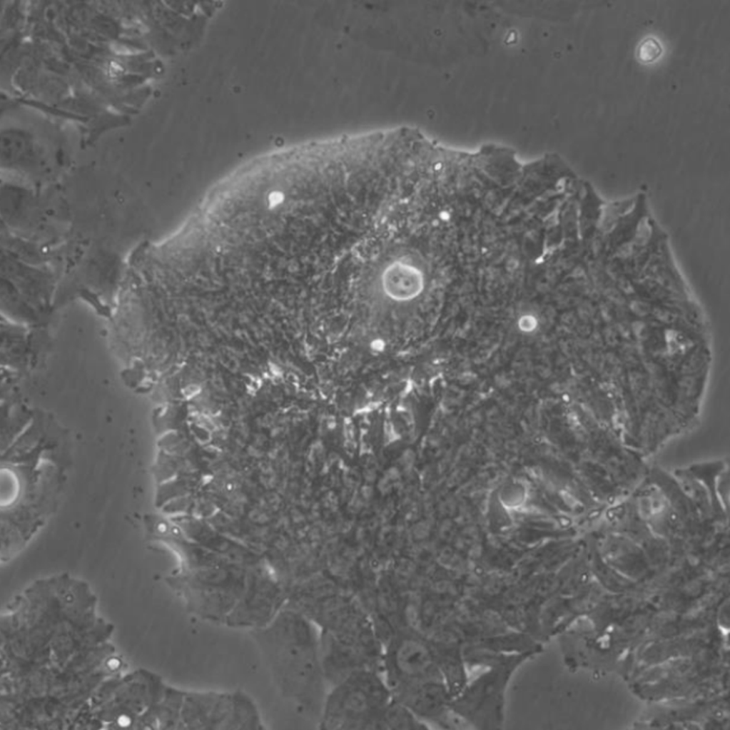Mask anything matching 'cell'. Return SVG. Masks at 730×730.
<instances>
[{
  "mask_svg": "<svg viewBox=\"0 0 730 730\" xmlns=\"http://www.w3.org/2000/svg\"><path fill=\"white\" fill-rule=\"evenodd\" d=\"M255 638L265 654L283 691L299 697L310 686L317 671L314 630L302 613L286 607Z\"/></svg>",
  "mask_w": 730,
  "mask_h": 730,
  "instance_id": "6da1fadb",
  "label": "cell"
},
{
  "mask_svg": "<svg viewBox=\"0 0 730 730\" xmlns=\"http://www.w3.org/2000/svg\"><path fill=\"white\" fill-rule=\"evenodd\" d=\"M541 651L492 653L464 650L465 662L482 664L487 670L467 683L451 699L450 711L477 729H500L503 725L507 684L516 669Z\"/></svg>",
  "mask_w": 730,
  "mask_h": 730,
  "instance_id": "7a4b0ae2",
  "label": "cell"
},
{
  "mask_svg": "<svg viewBox=\"0 0 730 730\" xmlns=\"http://www.w3.org/2000/svg\"><path fill=\"white\" fill-rule=\"evenodd\" d=\"M388 692L376 676L353 671L331 694L325 707L329 725H370L387 704Z\"/></svg>",
  "mask_w": 730,
  "mask_h": 730,
  "instance_id": "3957f363",
  "label": "cell"
},
{
  "mask_svg": "<svg viewBox=\"0 0 730 730\" xmlns=\"http://www.w3.org/2000/svg\"><path fill=\"white\" fill-rule=\"evenodd\" d=\"M245 585L244 577L208 570L198 573L189 581L177 583L176 588L192 613L207 621L225 623Z\"/></svg>",
  "mask_w": 730,
  "mask_h": 730,
  "instance_id": "277c9868",
  "label": "cell"
},
{
  "mask_svg": "<svg viewBox=\"0 0 730 730\" xmlns=\"http://www.w3.org/2000/svg\"><path fill=\"white\" fill-rule=\"evenodd\" d=\"M288 597L287 590L274 579H252L246 582L243 595L225 624L234 628H263L283 608Z\"/></svg>",
  "mask_w": 730,
  "mask_h": 730,
  "instance_id": "5b68a950",
  "label": "cell"
},
{
  "mask_svg": "<svg viewBox=\"0 0 730 730\" xmlns=\"http://www.w3.org/2000/svg\"><path fill=\"white\" fill-rule=\"evenodd\" d=\"M387 663L392 681L401 689L443 679L432 649L415 637L405 636L395 640L389 650Z\"/></svg>",
  "mask_w": 730,
  "mask_h": 730,
  "instance_id": "8992f818",
  "label": "cell"
},
{
  "mask_svg": "<svg viewBox=\"0 0 730 730\" xmlns=\"http://www.w3.org/2000/svg\"><path fill=\"white\" fill-rule=\"evenodd\" d=\"M232 706V693L186 691L181 710L184 729H227Z\"/></svg>",
  "mask_w": 730,
  "mask_h": 730,
  "instance_id": "52a82bcc",
  "label": "cell"
},
{
  "mask_svg": "<svg viewBox=\"0 0 730 730\" xmlns=\"http://www.w3.org/2000/svg\"><path fill=\"white\" fill-rule=\"evenodd\" d=\"M442 679H435L400 689V702L417 716L438 719L450 711L452 699Z\"/></svg>",
  "mask_w": 730,
  "mask_h": 730,
  "instance_id": "ba28073f",
  "label": "cell"
},
{
  "mask_svg": "<svg viewBox=\"0 0 730 730\" xmlns=\"http://www.w3.org/2000/svg\"><path fill=\"white\" fill-rule=\"evenodd\" d=\"M233 706L227 729H263L259 711L253 699L246 694L232 693Z\"/></svg>",
  "mask_w": 730,
  "mask_h": 730,
  "instance_id": "9c48e42d",
  "label": "cell"
},
{
  "mask_svg": "<svg viewBox=\"0 0 730 730\" xmlns=\"http://www.w3.org/2000/svg\"><path fill=\"white\" fill-rule=\"evenodd\" d=\"M185 692L178 689L168 688L162 706V724L169 729H184L181 719V710Z\"/></svg>",
  "mask_w": 730,
  "mask_h": 730,
  "instance_id": "30bf717a",
  "label": "cell"
},
{
  "mask_svg": "<svg viewBox=\"0 0 730 730\" xmlns=\"http://www.w3.org/2000/svg\"><path fill=\"white\" fill-rule=\"evenodd\" d=\"M27 141L24 133L8 131L1 134V156L6 161L14 159L26 150Z\"/></svg>",
  "mask_w": 730,
  "mask_h": 730,
  "instance_id": "8fae6325",
  "label": "cell"
},
{
  "mask_svg": "<svg viewBox=\"0 0 730 730\" xmlns=\"http://www.w3.org/2000/svg\"><path fill=\"white\" fill-rule=\"evenodd\" d=\"M661 53L659 42L652 38L644 39L638 47L637 56L643 62H652Z\"/></svg>",
  "mask_w": 730,
  "mask_h": 730,
  "instance_id": "7c38bea8",
  "label": "cell"
},
{
  "mask_svg": "<svg viewBox=\"0 0 730 730\" xmlns=\"http://www.w3.org/2000/svg\"><path fill=\"white\" fill-rule=\"evenodd\" d=\"M282 199V197L278 193H273L269 196V203L270 206H274L279 203Z\"/></svg>",
  "mask_w": 730,
  "mask_h": 730,
  "instance_id": "4fadbf2b",
  "label": "cell"
},
{
  "mask_svg": "<svg viewBox=\"0 0 730 730\" xmlns=\"http://www.w3.org/2000/svg\"><path fill=\"white\" fill-rule=\"evenodd\" d=\"M128 723L129 720L125 716H122L119 719V724H121L123 726H126L128 724Z\"/></svg>",
  "mask_w": 730,
  "mask_h": 730,
  "instance_id": "5bb4252c",
  "label": "cell"
},
{
  "mask_svg": "<svg viewBox=\"0 0 730 730\" xmlns=\"http://www.w3.org/2000/svg\"><path fill=\"white\" fill-rule=\"evenodd\" d=\"M109 666L111 668H116L118 666V661H117L116 659H111L109 661Z\"/></svg>",
  "mask_w": 730,
  "mask_h": 730,
  "instance_id": "9a60e30c",
  "label": "cell"
}]
</instances>
